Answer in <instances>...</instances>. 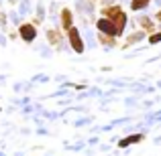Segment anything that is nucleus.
I'll return each mask as SVG.
<instances>
[{
	"label": "nucleus",
	"mask_w": 161,
	"mask_h": 156,
	"mask_svg": "<svg viewBox=\"0 0 161 156\" xmlns=\"http://www.w3.org/2000/svg\"><path fill=\"white\" fill-rule=\"evenodd\" d=\"M143 140H145V132H137V134H129V136L120 138V140L116 142V146H118V148H120V150H125V148H129V146L141 144Z\"/></svg>",
	"instance_id": "obj_6"
},
{
	"label": "nucleus",
	"mask_w": 161,
	"mask_h": 156,
	"mask_svg": "<svg viewBox=\"0 0 161 156\" xmlns=\"http://www.w3.org/2000/svg\"><path fill=\"white\" fill-rule=\"evenodd\" d=\"M153 18L157 20V23H159V27H161V8H159V10H157V12L153 14Z\"/></svg>",
	"instance_id": "obj_13"
},
{
	"label": "nucleus",
	"mask_w": 161,
	"mask_h": 156,
	"mask_svg": "<svg viewBox=\"0 0 161 156\" xmlns=\"http://www.w3.org/2000/svg\"><path fill=\"white\" fill-rule=\"evenodd\" d=\"M147 43H149V45H159L161 43V28H159V31H155L153 35L147 37Z\"/></svg>",
	"instance_id": "obj_12"
},
{
	"label": "nucleus",
	"mask_w": 161,
	"mask_h": 156,
	"mask_svg": "<svg viewBox=\"0 0 161 156\" xmlns=\"http://www.w3.org/2000/svg\"><path fill=\"white\" fill-rule=\"evenodd\" d=\"M75 27V16H74V10L67 6H63L61 10H59V28H61L63 33H67L69 28Z\"/></svg>",
	"instance_id": "obj_3"
},
{
	"label": "nucleus",
	"mask_w": 161,
	"mask_h": 156,
	"mask_svg": "<svg viewBox=\"0 0 161 156\" xmlns=\"http://www.w3.org/2000/svg\"><path fill=\"white\" fill-rule=\"evenodd\" d=\"M137 24H139V28L141 31H145L147 33V37L149 35H153L155 31H159V24H157V20L153 18V16H149V14H139L137 16Z\"/></svg>",
	"instance_id": "obj_4"
},
{
	"label": "nucleus",
	"mask_w": 161,
	"mask_h": 156,
	"mask_svg": "<svg viewBox=\"0 0 161 156\" xmlns=\"http://www.w3.org/2000/svg\"><path fill=\"white\" fill-rule=\"evenodd\" d=\"M0 109H2V108H0Z\"/></svg>",
	"instance_id": "obj_15"
},
{
	"label": "nucleus",
	"mask_w": 161,
	"mask_h": 156,
	"mask_svg": "<svg viewBox=\"0 0 161 156\" xmlns=\"http://www.w3.org/2000/svg\"><path fill=\"white\" fill-rule=\"evenodd\" d=\"M45 39H47V43L51 45V47H57L59 43H63V31L59 27H47Z\"/></svg>",
	"instance_id": "obj_7"
},
{
	"label": "nucleus",
	"mask_w": 161,
	"mask_h": 156,
	"mask_svg": "<svg viewBox=\"0 0 161 156\" xmlns=\"http://www.w3.org/2000/svg\"><path fill=\"white\" fill-rule=\"evenodd\" d=\"M94 27H96V31L102 33V35H112V37H116V39H118V28H116V24H114L110 18H106V16L96 18Z\"/></svg>",
	"instance_id": "obj_2"
},
{
	"label": "nucleus",
	"mask_w": 161,
	"mask_h": 156,
	"mask_svg": "<svg viewBox=\"0 0 161 156\" xmlns=\"http://www.w3.org/2000/svg\"><path fill=\"white\" fill-rule=\"evenodd\" d=\"M145 39H147V33L141 31V28H135L130 35H126V41H125V45H122V49H129V47H133V45L141 43V41H145Z\"/></svg>",
	"instance_id": "obj_8"
},
{
	"label": "nucleus",
	"mask_w": 161,
	"mask_h": 156,
	"mask_svg": "<svg viewBox=\"0 0 161 156\" xmlns=\"http://www.w3.org/2000/svg\"><path fill=\"white\" fill-rule=\"evenodd\" d=\"M151 2L153 0H130L129 8H130V12H141V10H147Z\"/></svg>",
	"instance_id": "obj_11"
},
{
	"label": "nucleus",
	"mask_w": 161,
	"mask_h": 156,
	"mask_svg": "<svg viewBox=\"0 0 161 156\" xmlns=\"http://www.w3.org/2000/svg\"><path fill=\"white\" fill-rule=\"evenodd\" d=\"M125 10V8L120 6V4H104L102 8H100V16H106V18L112 20L116 14H120V12Z\"/></svg>",
	"instance_id": "obj_9"
},
{
	"label": "nucleus",
	"mask_w": 161,
	"mask_h": 156,
	"mask_svg": "<svg viewBox=\"0 0 161 156\" xmlns=\"http://www.w3.org/2000/svg\"><path fill=\"white\" fill-rule=\"evenodd\" d=\"M19 39L23 41V43H27V45L35 43V39H37V27L33 23H23L19 27Z\"/></svg>",
	"instance_id": "obj_5"
},
{
	"label": "nucleus",
	"mask_w": 161,
	"mask_h": 156,
	"mask_svg": "<svg viewBox=\"0 0 161 156\" xmlns=\"http://www.w3.org/2000/svg\"><path fill=\"white\" fill-rule=\"evenodd\" d=\"M65 35H67V43H69L71 51H74L75 55H84V51H86V43H84L82 31H80L78 27H74V28H69Z\"/></svg>",
	"instance_id": "obj_1"
},
{
	"label": "nucleus",
	"mask_w": 161,
	"mask_h": 156,
	"mask_svg": "<svg viewBox=\"0 0 161 156\" xmlns=\"http://www.w3.org/2000/svg\"><path fill=\"white\" fill-rule=\"evenodd\" d=\"M98 43L102 45V47L106 49H116L118 47V39L112 35H102V33H98Z\"/></svg>",
	"instance_id": "obj_10"
},
{
	"label": "nucleus",
	"mask_w": 161,
	"mask_h": 156,
	"mask_svg": "<svg viewBox=\"0 0 161 156\" xmlns=\"http://www.w3.org/2000/svg\"><path fill=\"white\" fill-rule=\"evenodd\" d=\"M98 2H102V4H104V2H108V0H98Z\"/></svg>",
	"instance_id": "obj_14"
}]
</instances>
